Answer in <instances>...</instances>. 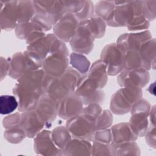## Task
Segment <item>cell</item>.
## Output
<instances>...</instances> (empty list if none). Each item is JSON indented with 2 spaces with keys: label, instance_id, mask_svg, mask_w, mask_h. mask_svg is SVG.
I'll use <instances>...</instances> for the list:
<instances>
[{
  "label": "cell",
  "instance_id": "11",
  "mask_svg": "<svg viewBox=\"0 0 156 156\" xmlns=\"http://www.w3.org/2000/svg\"><path fill=\"white\" fill-rule=\"evenodd\" d=\"M18 105V102L13 96L2 95L0 98V112L2 115L13 112Z\"/></svg>",
  "mask_w": 156,
  "mask_h": 156
},
{
  "label": "cell",
  "instance_id": "9",
  "mask_svg": "<svg viewBox=\"0 0 156 156\" xmlns=\"http://www.w3.org/2000/svg\"><path fill=\"white\" fill-rule=\"evenodd\" d=\"M27 66H34L31 60L23 57L21 53L14 55L9 64V74L11 77L16 78L23 74V73L26 70H29Z\"/></svg>",
  "mask_w": 156,
  "mask_h": 156
},
{
  "label": "cell",
  "instance_id": "12",
  "mask_svg": "<svg viewBox=\"0 0 156 156\" xmlns=\"http://www.w3.org/2000/svg\"><path fill=\"white\" fill-rule=\"evenodd\" d=\"M18 126L9 128L4 132V137L9 141L12 143H16L18 141H20L22 139V136H24L23 131L17 129Z\"/></svg>",
  "mask_w": 156,
  "mask_h": 156
},
{
  "label": "cell",
  "instance_id": "7",
  "mask_svg": "<svg viewBox=\"0 0 156 156\" xmlns=\"http://www.w3.org/2000/svg\"><path fill=\"white\" fill-rule=\"evenodd\" d=\"M57 105L51 97H43L38 103V112L39 117L46 122H51L55 118L57 112Z\"/></svg>",
  "mask_w": 156,
  "mask_h": 156
},
{
  "label": "cell",
  "instance_id": "4",
  "mask_svg": "<svg viewBox=\"0 0 156 156\" xmlns=\"http://www.w3.org/2000/svg\"><path fill=\"white\" fill-rule=\"evenodd\" d=\"M68 128L73 134L79 137L90 138L94 128L93 118L90 115L76 116L69 121Z\"/></svg>",
  "mask_w": 156,
  "mask_h": 156
},
{
  "label": "cell",
  "instance_id": "8",
  "mask_svg": "<svg viewBox=\"0 0 156 156\" xmlns=\"http://www.w3.org/2000/svg\"><path fill=\"white\" fill-rule=\"evenodd\" d=\"M21 126L27 136H32L42 127V119L37 113L27 112L23 114Z\"/></svg>",
  "mask_w": 156,
  "mask_h": 156
},
{
  "label": "cell",
  "instance_id": "3",
  "mask_svg": "<svg viewBox=\"0 0 156 156\" xmlns=\"http://www.w3.org/2000/svg\"><path fill=\"white\" fill-rule=\"evenodd\" d=\"M1 29L11 30L18 21V1H0Z\"/></svg>",
  "mask_w": 156,
  "mask_h": 156
},
{
  "label": "cell",
  "instance_id": "6",
  "mask_svg": "<svg viewBox=\"0 0 156 156\" xmlns=\"http://www.w3.org/2000/svg\"><path fill=\"white\" fill-rule=\"evenodd\" d=\"M77 23L76 18L71 13L65 14L55 27V32L61 38L68 41L72 35Z\"/></svg>",
  "mask_w": 156,
  "mask_h": 156
},
{
  "label": "cell",
  "instance_id": "5",
  "mask_svg": "<svg viewBox=\"0 0 156 156\" xmlns=\"http://www.w3.org/2000/svg\"><path fill=\"white\" fill-rule=\"evenodd\" d=\"M54 54L49 56L43 62V68L45 73L51 77L52 79L55 78L64 73L65 69L67 66V60L65 55L60 54Z\"/></svg>",
  "mask_w": 156,
  "mask_h": 156
},
{
  "label": "cell",
  "instance_id": "10",
  "mask_svg": "<svg viewBox=\"0 0 156 156\" xmlns=\"http://www.w3.org/2000/svg\"><path fill=\"white\" fill-rule=\"evenodd\" d=\"M66 98L68 101H65V103H63V105L60 110V116L65 118H68L74 115L77 112L79 111L82 106L80 100L77 97H68V96Z\"/></svg>",
  "mask_w": 156,
  "mask_h": 156
},
{
  "label": "cell",
  "instance_id": "1",
  "mask_svg": "<svg viewBox=\"0 0 156 156\" xmlns=\"http://www.w3.org/2000/svg\"><path fill=\"white\" fill-rule=\"evenodd\" d=\"M43 74L41 71L28 72L23 74L13 89L19 97L21 111L29 109L40 97L42 89Z\"/></svg>",
  "mask_w": 156,
  "mask_h": 156
},
{
  "label": "cell",
  "instance_id": "2",
  "mask_svg": "<svg viewBox=\"0 0 156 156\" xmlns=\"http://www.w3.org/2000/svg\"><path fill=\"white\" fill-rule=\"evenodd\" d=\"M77 75L74 71L66 73L63 77L61 79L50 80L48 87V92L50 97H55L56 99H62L66 98L72 91L77 80Z\"/></svg>",
  "mask_w": 156,
  "mask_h": 156
}]
</instances>
